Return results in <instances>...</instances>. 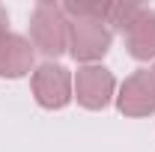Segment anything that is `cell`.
I'll return each instance as SVG.
<instances>
[{
    "instance_id": "obj_1",
    "label": "cell",
    "mask_w": 155,
    "mask_h": 152,
    "mask_svg": "<svg viewBox=\"0 0 155 152\" xmlns=\"http://www.w3.org/2000/svg\"><path fill=\"white\" fill-rule=\"evenodd\" d=\"M66 18H69V54L81 63V66H93L110 51V42L114 33L110 27L96 15H87L78 9L75 0H66L60 3Z\"/></svg>"
},
{
    "instance_id": "obj_2",
    "label": "cell",
    "mask_w": 155,
    "mask_h": 152,
    "mask_svg": "<svg viewBox=\"0 0 155 152\" xmlns=\"http://www.w3.org/2000/svg\"><path fill=\"white\" fill-rule=\"evenodd\" d=\"M30 39L48 57H60L69 51V18L54 0H39L30 12Z\"/></svg>"
},
{
    "instance_id": "obj_3",
    "label": "cell",
    "mask_w": 155,
    "mask_h": 152,
    "mask_svg": "<svg viewBox=\"0 0 155 152\" xmlns=\"http://www.w3.org/2000/svg\"><path fill=\"white\" fill-rule=\"evenodd\" d=\"M30 87H33V98H36L39 107L45 111H63L72 98H75V84H72V72L60 63H42L33 78H30Z\"/></svg>"
},
{
    "instance_id": "obj_4",
    "label": "cell",
    "mask_w": 155,
    "mask_h": 152,
    "mask_svg": "<svg viewBox=\"0 0 155 152\" xmlns=\"http://www.w3.org/2000/svg\"><path fill=\"white\" fill-rule=\"evenodd\" d=\"M72 84H75V101L87 111H104L116 98V78L101 63L78 66V72L72 75Z\"/></svg>"
},
{
    "instance_id": "obj_5",
    "label": "cell",
    "mask_w": 155,
    "mask_h": 152,
    "mask_svg": "<svg viewBox=\"0 0 155 152\" xmlns=\"http://www.w3.org/2000/svg\"><path fill=\"white\" fill-rule=\"evenodd\" d=\"M114 101L122 116H131V119L152 116L155 114V75H152V69H137L134 75H128L122 81Z\"/></svg>"
},
{
    "instance_id": "obj_6",
    "label": "cell",
    "mask_w": 155,
    "mask_h": 152,
    "mask_svg": "<svg viewBox=\"0 0 155 152\" xmlns=\"http://www.w3.org/2000/svg\"><path fill=\"white\" fill-rule=\"evenodd\" d=\"M122 36H125L128 54L134 60H140V63L155 60V9L140 6L134 15H131V21L125 24Z\"/></svg>"
},
{
    "instance_id": "obj_7",
    "label": "cell",
    "mask_w": 155,
    "mask_h": 152,
    "mask_svg": "<svg viewBox=\"0 0 155 152\" xmlns=\"http://www.w3.org/2000/svg\"><path fill=\"white\" fill-rule=\"evenodd\" d=\"M30 72H33V42L9 30L0 42V78L18 81Z\"/></svg>"
},
{
    "instance_id": "obj_8",
    "label": "cell",
    "mask_w": 155,
    "mask_h": 152,
    "mask_svg": "<svg viewBox=\"0 0 155 152\" xmlns=\"http://www.w3.org/2000/svg\"><path fill=\"white\" fill-rule=\"evenodd\" d=\"M6 24H9V18H6V12H3V6H0V42H3L6 33H9V30H6Z\"/></svg>"
},
{
    "instance_id": "obj_9",
    "label": "cell",
    "mask_w": 155,
    "mask_h": 152,
    "mask_svg": "<svg viewBox=\"0 0 155 152\" xmlns=\"http://www.w3.org/2000/svg\"><path fill=\"white\" fill-rule=\"evenodd\" d=\"M152 75H155V66H152Z\"/></svg>"
}]
</instances>
